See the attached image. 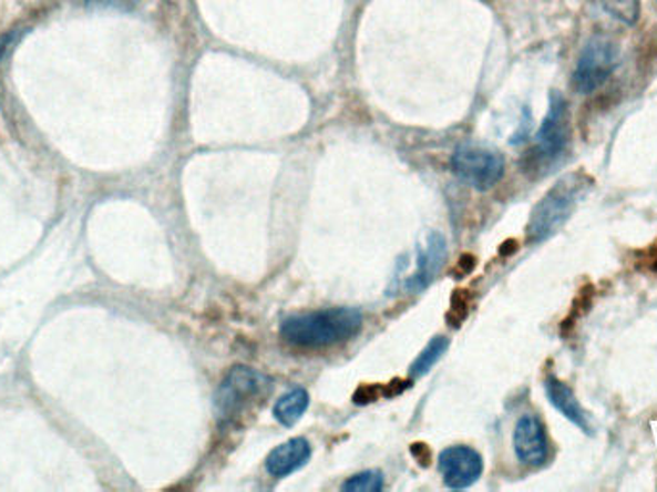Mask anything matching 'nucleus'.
Masks as SVG:
<instances>
[{
    "instance_id": "1",
    "label": "nucleus",
    "mask_w": 657,
    "mask_h": 492,
    "mask_svg": "<svg viewBox=\"0 0 657 492\" xmlns=\"http://www.w3.org/2000/svg\"><path fill=\"white\" fill-rule=\"evenodd\" d=\"M361 314L355 308H331L290 316L281 324L285 342L298 348H327L352 339L361 329Z\"/></svg>"
},
{
    "instance_id": "2",
    "label": "nucleus",
    "mask_w": 657,
    "mask_h": 492,
    "mask_svg": "<svg viewBox=\"0 0 657 492\" xmlns=\"http://www.w3.org/2000/svg\"><path fill=\"white\" fill-rule=\"evenodd\" d=\"M593 187L594 180L585 172L564 175L554 187L550 188L541 203L536 204L533 216L528 219V243L536 245L550 239L557 229H562Z\"/></svg>"
},
{
    "instance_id": "3",
    "label": "nucleus",
    "mask_w": 657,
    "mask_h": 492,
    "mask_svg": "<svg viewBox=\"0 0 657 492\" xmlns=\"http://www.w3.org/2000/svg\"><path fill=\"white\" fill-rule=\"evenodd\" d=\"M569 106L560 93L550 94L548 114L536 133L535 148L531 151V170H544L556 164L569 145Z\"/></svg>"
},
{
    "instance_id": "4",
    "label": "nucleus",
    "mask_w": 657,
    "mask_h": 492,
    "mask_svg": "<svg viewBox=\"0 0 657 492\" xmlns=\"http://www.w3.org/2000/svg\"><path fill=\"white\" fill-rule=\"evenodd\" d=\"M271 389V379L256 369L237 366L233 368L216 392V408L219 418L233 421L245 412L254 400H260Z\"/></svg>"
},
{
    "instance_id": "5",
    "label": "nucleus",
    "mask_w": 657,
    "mask_h": 492,
    "mask_svg": "<svg viewBox=\"0 0 657 492\" xmlns=\"http://www.w3.org/2000/svg\"><path fill=\"white\" fill-rule=\"evenodd\" d=\"M619 49L606 35H594L578 57L573 72V89L578 94H591L602 88L617 68Z\"/></svg>"
},
{
    "instance_id": "6",
    "label": "nucleus",
    "mask_w": 657,
    "mask_h": 492,
    "mask_svg": "<svg viewBox=\"0 0 657 492\" xmlns=\"http://www.w3.org/2000/svg\"><path fill=\"white\" fill-rule=\"evenodd\" d=\"M452 167L463 182L479 191L494 187L502 180L506 162L502 154L479 146L463 145L452 156Z\"/></svg>"
},
{
    "instance_id": "7",
    "label": "nucleus",
    "mask_w": 657,
    "mask_h": 492,
    "mask_svg": "<svg viewBox=\"0 0 657 492\" xmlns=\"http://www.w3.org/2000/svg\"><path fill=\"white\" fill-rule=\"evenodd\" d=\"M439 468L449 489H468L481 478L483 458L470 447H452L442 450Z\"/></svg>"
},
{
    "instance_id": "8",
    "label": "nucleus",
    "mask_w": 657,
    "mask_h": 492,
    "mask_svg": "<svg viewBox=\"0 0 657 492\" xmlns=\"http://www.w3.org/2000/svg\"><path fill=\"white\" fill-rule=\"evenodd\" d=\"M513 449L520 462L531 468H541L548 460V439L542 421L525 413L513 431Z\"/></svg>"
},
{
    "instance_id": "9",
    "label": "nucleus",
    "mask_w": 657,
    "mask_h": 492,
    "mask_svg": "<svg viewBox=\"0 0 657 492\" xmlns=\"http://www.w3.org/2000/svg\"><path fill=\"white\" fill-rule=\"evenodd\" d=\"M444 260H446V239L442 237L441 233H431L423 250H419L418 268L406 283V289H410L412 293L425 289L427 285L433 281L437 274L441 271Z\"/></svg>"
},
{
    "instance_id": "10",
    "label": "nucleus",
    "mask_w": 657,
    "mask_h": 492,
    "mask_svg": "<svg viewBox=\"0 0 657 492\" xmlns=\"http://www.w3.org/2000/svg\"><path fill=\"white\" fill-rule=\"evenodd\" d=\"M544 389H546L550 404L554 406L557 412L564 416L565 420H569L575 428L585 431L586 434H593V426L588 420V413L578 402L575 392L571 391L569 385H565L564 381H560L556 376L550 373L546 381H544Z\"/></svg>"
},
{
    "instance_id": "11",
    "label": "nucleus",
    "mask_w": 657,
    "mask_h": 492,
    "mask_svg": "<svg viewBox=\"0 0 657 492\" xmlns=\"http://www.w3.org/2000/svg\"><path fill=\"white\" fill-rule=\"evenodd\" d=\"M310 457V442L302 437H297V439H290L281 447L271 450L266 468H268L269 475H274V478H287L306 465Z\"/></svg>"
},
{
    "instance_id": "12",
    "label": "nucleus",
    "mask_w": 657,
    "mask_h": 492,
    "mask_svg": "<svg viewBox=\"0 0 657 492\" xmlns=\"http://www.w3.org/2000/svg\"><path fill=\"white\" fill-rule=\"evenodd\" d=\"M308 406H310L308 392L304 391V389H292V391L287 392L285 397L277 400L274 408L275 418L283 426L290 428L302 418L304 412L308 410Z\"/></svg>"
},
{
    "instance_id": "13",
    "label": "nucleus",
    "mask_w": 657,
    "mask_h": 492,
    "mask_svg": "<svg viewBox=\"0 0 657 492\" xmlns=\"http://www.w3.org/2000/svg\"><path fill=\"white\" fill-rule=\"evenodd\" d=\"M446 348H449V340L444 337H434L427 345L425 350L418 356V360L412 363V376H425L427 371L433 368L434 363L439 362V358L446 352Z\"/></svg>"
},
{
    "instance_id": "14",
    "label": "nucleus",
    "mask_w": 657,
    "mask_h": 492,
    "mask_svg": "<svg viewBox=\"0 0 657 492\" xmlns=\"http://www.w3.org/2000/svg\"><path fill=\"white\" fill-rule=\"evenodd\" d=\"M607 14L614 16L615 20L635 25L640 16V2L638 0H599Z\"/></svg>"
},
{
    "instance_id": "15",
    "label": "nucleus",
    "mask_w": 657,
    "mask_h": 492,
    "mask_svg": "<svg viewBox=\"0 0 657 492\" xmlns=\"http://www.w3.org/2000/svg\"><path fill=\"white\" fill-rule=\"evenodd\" d=\"M384 478L381 471H361L355 478L348 479L342 485L347 492H379L383 491Z\"/></svg>"
},
{
    "instance_id": "16",
    "label": "nucleus",
    "mask_w": 657,
    "mask_h": 492,
    "mask_svg": "<svg viewBox=\"0 0 657 492\" xmlns=\"http://www.w3.org/2000/svg\"><path fill=\"white\" fill-rule=\"evenodd\" d=\"M141 0H89V7L101 8V10H117V12H127L137 7Z\"/></svg>"
},
{
    "instance_id": "17",
    "label": "nucleus",
    "mask_w": 657,
    "mask_h": 492,
    "mask_svg": "<svg viewBox=\"0 0 657 492\" xmlns=\"http://www.w3.org/2000/svg\"><path fill=\"white\" fill-rule=\"evenodd\" d=\"M646 262H648L650 269H654V271L657 274V245L651 246L650 253H648V260Z\"/></svg>"
},
{
    "instance_id": "18",
    "label": "nucleus",
    "mask_w": 657,
    "mask_h": 492,
    "mask_svg": "<svg viewBox=\"0 0 657 492\" xmlns=\"http://www.w3.org/2000/svg\"><path fill=\"white\" fill-rule=\"evenodd\" d=\"M2 49H4V41H0V52H2Z\"/></svg>"
}]
</instances>
